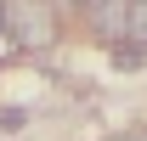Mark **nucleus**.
<instances>
[{"label":"nucleus","instance_id":"f257e3e1","mask_svg":"<svg viewBox=\"0 0 147 141\" xmlns=\"http://www.w3.org/2000/svg\"><path fill=\"white\" fill-rule=\"evenodd\" d=\"M6 34L17 40L23 51H45L57 40L51 6H45V0H6Z\"/></svg>","mask_w":147,"mask_h":141},{"label":"nucleus","instance_id":"f03ea898","mask_svg":"<svg viewBox=\"0 0 147 141\" xmlns=\"http://www.w3.org/2000/svg\"><path fill=\"white\" fill-rule=\"evenodd\" d=\"M79 17L102 45H130V0H91Z\"/></svg>","mask_w":147,"mask_h":141},{"label":"nucleus","instance_id":"7ed1b4c3","mask_svg":"<svg viewBox=\"0 0 147 141\" xmlns=\"http://www.w3.org/2000/svg\"><path fill=\"white\" fill-rule=\"evenodd\" d=\"M130 45L147 51V0H130Z\"/></svg>","mask_w":147,"mask_h":141},{"label":"nucleus","instance_id":"20e7f679","mask_svg":"<svg viewBox=\"0 0 147 141\" xmlns=\"http://www.w3.org/2000/svg\"><path fill=\"white\" fill-rule=\"evenodd\" d=\"M142 62H147L142 45H119V68H142Z\"/></svg>","mask_w":147,"mask_h":141},{"label":"nucleus","instance_id":"39448f33","mask_svg":"<svg viewBox=\"0 0 147 141\" xmlns=\"http://www.w3.org/2000/svg\"><path fill=\"white\" fill-rule=\"evenodd\" d=\"M57 11H85V6H91V0H51Z\"/></svg>","mask_w":147,"mask_h":141},{"label":"nucleus","instance_id":"423d86ee","mask_svg":"<svg viewBox=\"0 0 147 141\" xmlns=\"http://www.w3.org/2000/svg\"><path fill=\"white\" fill-rule=\"evenodd\" d=\"M136 141H147V136H136Z\"/></svg>","mask_w":147,"mask_h":141}]
</instances>
